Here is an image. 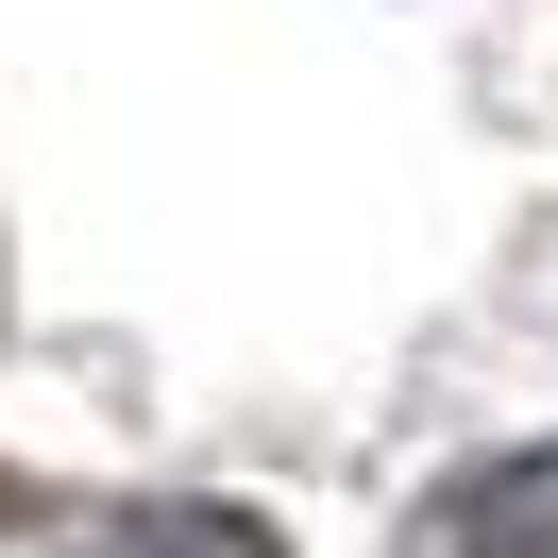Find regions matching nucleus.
Masks as SVG:
<instances>
[{
  "label": "nucleus",
  "instance_id": "obj_1",
  "mask_svg": "<svg viewBox=\"0 0 558 558\" xmlns=\"http://www.w3.org/2000/svg\"><path fill=\"white\" fill-rule=\"evenodd\" d=\"M407 558H558V440H542V457H490V474H457L440 508H423Z\"/></svg>",
  "mask_w": 558,
  "mask_h": 558
},
{
  "label": "nucleus",
  "instance_id": "obj_2",
  "mask_svg": "<svg viewBox=\"0 0 558 558\" xmlns=\"http://www.w3.org/2000/svg\"><path fill=\"white\" fill-rule=\"evenodd\" d=\"M69 558H271L238 508H51Z\"/></svg>",
  "mask_w": 558,
  "mask_h": 558
}]
</instances>
